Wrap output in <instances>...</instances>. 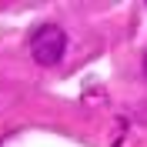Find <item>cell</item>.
I'll list each match as a JSON object with an SVG mask.
<instances>
[{
  "label": "cell",
  "instance_id": "cell-1",
  "mask_svg": "<svg viewBox=\"0 0 147 147\" xmlns=\"http://www.w3.org/2000/svg\"><path fill=\"white\" fill-rule=\"evenodd\" d=\"M67 50V34L60 24H40L30 34V57L40 67H57Z\"/></svg>",
  "mask_w": 147,
  "mask_h": 147
},
{
  "label": "cell",
  "instance_id": "cell-2",
  "mask_svg": "<svg viewBox=\"0 0 147 147\" xmlns=\"http://www.w3.org/2000/svg\"><path fill=\"white\" fill-rule=\"evenodd\" d=\"M144 74H147V54H144Z\"/></svg>",
  "mask_w": 147,
  "mask_h": 147
}]
</instances>
